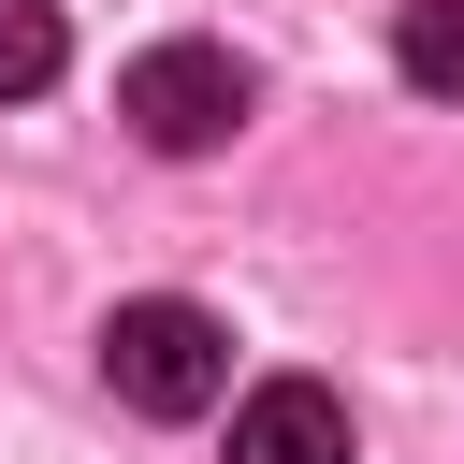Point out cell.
Wrapping results in <instances>:
<instances>
[{"label":"cell","mask_w":464,"mask_h":464,"mask_svg":"<svg viewBox=\"0 0 464 464\" xmlns=\"http://www.w3.org/2000/svg\"><path fill=\"white\" fill-rule=\"evenodd\" d=\"M102 377H116V406H145V420H203V406L232 392V334H218L188 290H145V304L102 319Z\"/></svg>","instance_id":"cell-1"},{"label":"cell","mask_w":464,"mask_h":464,"mask_svg":"<svg viewBox=\"0 0 464 464\" xmlns=\"http://www.w3.org/2000/svg\"><path fill=\"white\" fill-rule=\"evenodd\" d=\"M116 116H130L160 160H218V145L246 130V58H232V44H145V58L116 72Z\"/></svg>","instance_id":"cell-2"},{"label":"cell","mask_w":464,"mask_h":464,"mask_svg":"<svg viewBox=\"0 0 464 464\" xmlns=\"http://www.w3.org/2000/svg\"><path fill=\"white\" fill-rule=\"evenodd\" d=\"M232 464H362V450H348V392L261 377V392L232 406Z\"/></svg>","instance_id":"cell-3"},{"label":"cell","mask_w":464,"mask_h":464,"mask_svg":"<svg viewBox=\"0 0 464 464\" xmlns=\"http://www.w3.org/2000/svg\"><path fill=\"white\" fill-rule=\"evenodd\" d=\"M392 72L420 102H464V0H406L392 14Z\"/></svg>","instance_id":"cell-4"},{"label":"cell","mask_w":464,"mask_h":464,"mask_svg":"<svg viewBox=\"0 0 464 464\" xmlns=\"http://www.w3.org/2000/svg\"><path fill=\"white\" fill-rule=\"evenodd\" d=\"M58 58H72V29H58V0H0V102H29V87H58Z\"/></svg>","instance_id":"cell-5"}]
</instances>
